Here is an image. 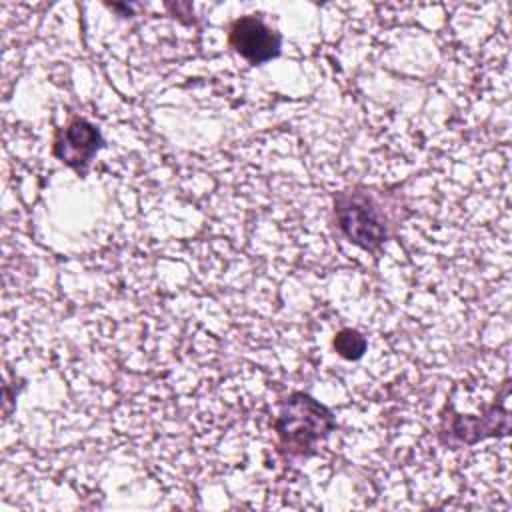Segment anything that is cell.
Instances as JSON below:
<instances>
[{"label": "cell", "mask_w": 512, "mask_h": 512, "mask_svg": "<svg viewBox=\"0 0 512 512\" xmlns=\"http://www.w3.org/2000/svg\"><path fill=\"white\" fill-rule=\"evenodd\" d=\"M100 132L86 120L70 122L56 138L54 154L68 166L84 170L100 148Z\"/></svg>", "instance_id": "obj_4"}, {"label": "cell", "mask_w": 512, "mask_h": 512, "mask_svg": "<svg viewBox=\"0 0 512 512\" xmlns=\"http://www.w3.org/2000/svg\"><path fill=\"white\" fill-rule=\"evenodd\" d=\"M334 348L340 356H344L348 360H358L366 350V338L352 328H344L336 334Z\"/></svg>", "instance_id": "obj_5"}, {"label": "cell", "mask_w": 512, "mask_h": 512, "mask_svg": "<svg viewBox=\"0 0 512 512\" xmlns=\"http://www.w3.org/2000/svg\"><path fill=\"white\" fill-rule=\"evenodd\" d=\"M334 428L332 414L306 394H292L276 420L284 448L292 454H308L312 446Z\"/></svg>", "instance_id": "obj_1"}, {"label": "cell", "mask_w": 512, "mask_h": 512, "mask_svg": "<svg viewBox=\"0 0 512 512\" xmlns=\"http://www.w3.org/2000/svg\"><path fill=\"white\" fill-rule=\"evenodd\" d=\"M230 44L252 64L272 60L280 52V36L256 16H242L232 22Z\"/></svg>", "instance_id": "obj_3"}, {"label": "cell", "mask_w": 512, "mask_h": 512, "mask_svg": "<svg viewBox=\"0 0 512 512\" xmlns=\"http://www.w3.org/2000/svg\"><path fill=\"white\" fill-rule=\"evenodd\" d=\"M336 214L342 232L362 248L374 250L386 238L382 218L372 208L370 198L362 194H342L336 202Z\"/></svg>", "instance_id": "obj_2"}]
</instances>
